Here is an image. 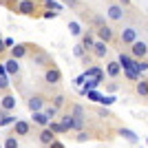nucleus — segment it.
<instances>
[{
    "instance_id": "nucleus-29",
    "label": "nucleus",
    "mask_w": 148,
    "mask_h": 148,
    "mask_svg": "<svg viewBox=\"0 0 148 148\" xmlns=\"http://www.w3.org/2000/svg\"><path fill=\"white\" fill-rule=\"evenodd\" d=\"M86 99H91V102H99V99H102V95H99L97 91H88V93H86Z\"/></svg>"
},
{
    "instance_id": "nucleus-21",
    "label": "nucleus",
    "mask_w": 148,
    "mask_h": 148,
    "mask_svg": "<svg viewBox=\"0 0 148 148\" xmlns=\"http://www.w3.org/2000/svg\"><path fill=\"white\" fill-rule=\"evenodd\" d=\"M9 124H16V117H11L9 113H0V126H9Z\"/></svg>"
},
{
    "instance_id": "nucleus-6",
    "label": "nucleus",
    "mask_w": 148,
    "mask_h": 148,
    "mask_svg": "<svg viewBox=\"0 0 148 148\" xmlns=\"http://www.w3.org/2000/svg\"><path fill=\"white\" fill-rule=\"evenodd\" d=\"M42 106H44V99L40 97V95H33V97L29 99V108L33 113H40V111H42Z\"/></svg>"
},
{
    "instance_id": "nucleus-38",
    "label": "nucleus",
    "mask_w": 148,
    "mask_h": 148,
    "mask_svg": "<svg viewBox=\"0 0 148 148\" xmlns=\"http://www.w3.org/2000/svg\"><path fill=\"white\" fill-rule=\"evenodd\" d=\"M2 42H5V47H13V40H11V38H5Z\"/></svg>"
},
{
    "instance_id": "nucleus-39",
    "label": "nucleus",
    "mask_w": 148,
    "mask_h": 148,
    "mask_svg": "<svg viewBox=\"0 0 148 148\" xmlns=\"http://www.w3.org/2000/svg\"><path fill=\"white\" fill-rule=\"evenodd\" d=\"M49 148H64V144H60V142H53Z\"/></svg>"
},
{
    "instance_id": "nucleus-40",
    "label": "nucleus",
    "mask_w": 148,
    "mask_h": 148,
    "mask_svg": "<svg viewBox=\"0 0 148 148\" xmlns=\"http://www.w3.org/2000/svg\"><path fill=\"white\" fill-rule=\"evenodd\" d=\"M7 47H5V42H2V40H0V53H2V51H5Z\"/></svg>"
},
{
    "instance_id": "nucleus-1",
    "label": "nucleus",
    "mask_w": 148,
    "mask_h": 148,
    "mask_svg": "<svg viewBox=\"0 0 148 148\" xmlns=\"http://www.w3.org/2000/svg\"><path fill=\"white\" fill-rule=\"evenodd\" d=\"M146 51H148L146 42H139V40H135V42L130 44V58H133V60H144Z\"/></svg>"
},
{
    "instance_id": "nucleus-7",
    "label": "nucleus",
    "mask_w": 148,
    "mask_h": 148,
    "mask_svg": "<svg viewBox=\"0 0 148 148\" xmlns=\"http://www.w3.org/2000/svg\"><path fill=\"white\" fill-rule=\"evenodd\" d=\"M119 66L124 69V71H126V69H133V64H135V60H133V58H130V53H119Z\"/></svg>"
},
{
    "instance_id": "nucleus-31",
    "label": "nucleus",
    "mask_w": 148,
    "mask_h": 148,
    "mask_svg": "<svg viewBox=\"0 0 148 148\" xmlns=\"http://www.w3.org/2000/svg\"><path fill=\"white\" fill-rule=\"evenodd\" d=\"M5 148H18V139H16V137H7Z\"/></svg>"
},
{
    "instance_id": "nucleus-23",
    "label": "nucleus",
    "mask_w": 148,
    "mask_h": 148,
    "mask_svg": "<svg viewBox=\"0 0 148 148\" xmlns=\"http://www.w3.org/2000/svg\"><path fill=\"white\" fill-rule=\"evenodd\" d=\"M133 69H135L137 73H144V71H148V62H146V60H135Z\"/></svg>"
},
{
    "instance_id": "nucleus-9",
    "label": "nucleus",
    "mask_w": 148,
    "mask_h": 148,
    "mask_svg": "<svg viewBox=\"0 0 148 148\" xmlns=\"http://www.w3.org/2000/svg\"><path fill=\"white\" fill-rule=\"evenodd\" d=\"M33 9H36V2H33V0H22V2H20V7H18V11L25 13V16L33 13Z\"/></svg>"
},
{
    "instance_id": "nucleus-34",
    "label": "nucleus",
    "mask_w": 148,
    "mask_h": 148,
    "mask_svg": "<svg viewBox=\"0 0 148 148\" xmlns=\"http://www.w3.org/2000/svg\"><path fill=\"white\" fill-rule=\"evenodd\" d=\"M9 86V80H7L5 75H0V88H7Z\"/></svg>"
},
{
    "instance_id": "nucleus-13",
    "label": "nucleus",
    "mask_w": 148,
    "mask_h": 148,
    "mask_svg": "<svg viewBox=\"0 0 148 148\" xmlns=\"http://www.w3.org/2000/svg\"><path fill=\"white\" fill-rule=\"evenodd\" d=\"M119 135H122L126 142H130V144H137V142H139V137H137L130 128H119Z\"/></svg>"
},
{
    "instance_id": "nucleus-19",
    "label": "nucleus",
    "mask_w": 148,
    "mask_h": 148,
    "mask_svg": "<svg viewBox=\"0 0 148 148\" xmlns=\"http://www.w3.org/2000/svg\"><path fill=\"white\" fill-rule=\"evenodd\" d=\"M62 126H64V130H71L75 126V119H73V115H62Z\"/></svg>"
},
{
    "instance_id": "nucleus-20",
    "label": "nucleus",
    "mask_w": 148,
    "mask_h": 148,
    "mask_svg": "<svg viewBox=\"0 0 148 148\" xmlns=\"http://www.w3.org/2000/svg\"><path fill=\"white\" fill-rule=\"evenodd\" d=\"M47 128H49L53 135H56V133H58V135H60V133H66V130H64V126H62L60 122H49V126H47Z\"/></svg>"
},
{
    "instance_id": "nucleus-2",
    "label": "nucleus",
    "mask_w": 148,
    "mask_h": 148,
    "mask_svg": "<svg viewBox=\"0 0 148 148\" xmlns=\"http://www.w3.org/2000/svg\"><path fill=\"white\" fill-rule=\"evenodd\" d=\"M82 75H84V80H86V77H91V80H97L99 84L104 82V71H102L99 66H88Z\"/></svg>"
},
{
    "instance_id": "nucleus-41",
    "label": "nucleus",
    "mask_w": 148,
    "mask_h": 148,
    "mask_svg": "<svg viewBox=\"0 0 148 148\" xmlns=\"http://www.w3.org/2000/svg\"><path fill=\"white\" fill-rule=\"evenodd\" d=\"M119 2H122V5H128V2H130V0H119Z\"/></svg>"
},
{
    "instance_id": "nucleus-33",
    "label": "nucleus",
    "mask_w": 148,
    "mask_h": 148,
    "mask_svg": "<svg viewBox=\"0 0 148 148\" xmlns=\"http://www.w3.org/2000/svg\"><path fill=\"white\" fill-rule=\"evenodd\" d=\"M62 104H64V97H62V95H56V97H53V106H56V108H60Z\"/></svg>"
},
{
    "instance_id": "nucleus-30",
    "label": "nucleus",
    "mask_w": 148,
    "mask_h": 148,
    "mask_svg": "<svg viewBox=\"0 0 148 148\" xmlns=\"http://www.w3.org/2000/svg\"><path fill=\"white\" fill-rule=\"evenodd\" d=\"M69 29H71V36H80V33H82V29H80V25H77V22H71V25H69Z\"/></svg>"
},
{
    "instance_id": "nucleus-5",
    "label": "nucleus",
    "mask_w": 148,
    "mask_h": 148,
    "mask_svg": "<svg viewBox=\"0 0 148 148\" xmlns=\"http://www.w3.org/2000/svg\"><path fill=\"white\" fill-rule=\"evenodd\" d=\"M106 13H108V18H111V20H122L124 9H122V5H111Z\"/></svg>"
},
{
    "instance_id": "nucleus-27",
    "label": "nucleus",
    "mask_w": 148,
    "mask_h": 148,
    "mask_svg": "<svg viewBox=\"0 0 148 148\" xmlns=\"http://www.w3.org/2000/svg\"><path fill=\"white\" fill-rule=\"evenodd\" d=\"M115 95H102V99H99V104H104V106H108V104H113V102H115Z\"/></svg>"
},
{
    "instance_id": "nucleus-24",
    "label": "nucleus",
    "mask_w": 148,
    "mask_h": 148,
    "mask_svg": "<svg viewBox=\"0 0 148 148\" xmlns=\"http://www.w3.org/2000/svg\"><path fill=\"white\" fill-rule=\"evenodd\" d=\"M137 93H139V95H144V97L148 95V82H146V80H139V82H137Z\"/></svg>"
},
{
    "instance_id": "nucleus-26",
    "label": "nucleus",
    "mask_w": 148,
    "mask_h": 148,
    "mask_svg": "<svg viewBox=\"0 0 148 148\" xmlns=\"http://www.w3.org/2000/svg\"><path fill=\"white\" fill-rule=\"evenodd\" d=\"M44 115H47V117H49L51 122H53V117L58 115V108H56V106H47V111H44Z\"/></svg>"
},
{
    "instance_id": "nucleus-14",
    "label": "nucleus",
    "mask_w": 148,
    "mask_h": 148,
    "mask_svg": "<svg viewBox=\"0 0 148 148\" xmlns=\"http://www.w3.org/2000/svg\"><path fill=\"white\" fill-rule=\"evenodd\" d=\"M106 51H108V47H106V42H102V40H97V42L93 44V53H95L97 58H104Z\"/></svg>"
},
{
    "instance_id": "nucleus-35",
    "label": "nucleus",
    "mask_w": 148,
    "mask_h": 148,
    "mask_svg": "<svg viewBox=\"0 0 148 148\" xmlns=\"http://www.w3.org/2000/svg\"><path fill=\"white\" fill-rule=\"evenodd\" d=\"M56 16H58L56 11H47V13H44V18H47V20H51V18H56Z\"/></svg>"
},
{
    "instance_id": "nucleus-43",
    "label": "nucleus",
    "mask_w": 148,
    "mask_h": 148,
    "mask_svg": "<svg viewBox=\"0 0 148 148\" xmlns=\"http://www.w3.org/2000/svg\"><path fill=\"white\" fill-rule=\"evenodd\" d=\"M0 148H2V144H0Z\"/></svg>"
},
{
    "instance_id": "nucleus-17",
    "label": "nucleus",
    "mask_w": 148,
    "mask_h": 148,
    "mask_svg": "<svg viewBox=\"0 0 148 148\" xmlns=\"http://www.w3.org/2000/svg\"><path fill=\"white\" fill-rule=\"evenodd\" d=\"M27 56V47H22V44H18V47H11V58L13 60H20V58Z\"/></svg>"
},
{
    "instance_id": "nucleus-28",
    "label": "nucleus",
    "mask_w": 148,
    "mask_h": 148,
    "mask_svg": "<svg viewBox=\"0 0 148 148\" xmlns=\"http://www.w3.org/2000/svg\"><path fill=\"white\" fill-rule=\"evenodd\" d=\"M44 5H47V9H56V13L62 9V5H58L56 0H44Z\"/></svg>"
},
{
    "instance_id": "nucleus-37",
    "label": "nucleus",
    "mask_w": 148,
    "mask_h": 148,
    "mask_svg": "<svg viewBox=\"0 0 148 148\" xmlns=\"http://www.w3.org/2000/svg\"><path fill=\"white\" fill-rule=\"evenodd\" d=\"M36 60H38V62H49V58L44 56V53H40V56H38V58H36Z\"/></svg>"
},
{
    "instance_id": "nucleus-11",
    "label": "nucleus",
    "mask_w": 148,
    "mask_h": 148,
    "mask_svg": "<svg viewBox=\"0 0 148 148\" xmlns=\"http://www.w3.org/2000/svg\"><path fill=\"white\" fill-rule=\"evenodd\" d=\"M0 106H2V111H5V113L13 111V108H16V97H13V95H7V97H2Z\"/></svg>"
},
{
    "instance_id": "nucleus-25",
    "label": "nucleus",
    "mask_w": 148,
    "mask_h": 148,
    "mask_svg": "<svg viewBox=\"0 0 148 148\" xmlns=\"http://www.w3.org/2000/svg\"><path fill=\"white\" fill-rule=\"evenodd\" d=\"M124 73H126V77H128V80H133V82H139V73H137L135 69H126Z\"/></svg>"
},
{
    "instance_id": "nucleus-42",
    "label": "nucleus",
    "mask_w": 148,
    "mask_h": 148,
    "mask_svg": "<svg viewBox=\"0 0 148 148\" xmlns=\"http://www.w3.org/2000/svg\"><path fill=\"white\" fill-rule=\"evenodd\" d=\"M64 2H69V5H73V2H75V0H64Z\"/></svg>"
},
{
    "instance_id": "nucleus-4",
    "label": "nucleus",
    "mask_w": 148,
    "mask_h": 148,
    "mask_svg": "<svg viewBox=\"0 0 148 148\" xmlns=\"http://www.w3.org/2000/svg\"><path fill=\"white\" fill-rule=\"evenodd\" d=\"M137 40V29H124L122 31V42L124 44H133Z\"/></svg>"
},
{
    "instance_id": "nucleus-22",
    "label": "nucleus",
    "mask_w": 148,
    "mask_h": 148,
    "mask_svg": "<svg viewBox=\"0 0 148 148\" xmlns=\"http://www.w3.org/2000/svg\"><path fill=\"white\" fill-rule=\"evenodd\" d=\"M93 44H95V40H93V33H86V36L82 38V47H84V49H93Z\"/></svg>"
},
{
    "instance_id": "nucleus-15",
    "label": "nucleus",
    "mask_w": 148,
    "mask_h": 148,
    "mask_svg": "<svg viewBox=\"0 0 148 148\" xmlns=\"http://www.w3.org/2000/svg\"><path fill=\"white\" fill-rule=\"evenodd\" d=\"M33 122H36L38 126H42V128H47V126H49V122H51V119L47 117V115H44L42 111H40V113H33Z\"/></svg>"
},
{
    "instance_id": "nucleus-10",
    "label": "nucleus",
    "mask_w": 148,
    "mask_h": 148,
    "mask_svg": "<svg viewBox=\"0 0 148 148\" xmlns=\"http://www.w3.org/2000/svg\"><path fill=\"white\" fill-rule=\"evenodd\" d=\"M60 71H58V69H49V71H47V73H44V80L49 82V84H58V82H60Z\"/></svg>"
},
{
    "instance_id": "nucleus-8",
    "label": "nucleus",
    "mask_w": 148,
    "mask_h": 148,
    "mask_svg": "<svg viewBox=\"0 0 148 148\" xmlns=\"http://www.w3.org/2000/svg\"><path fill=\"white\" fill-rule=\"evenodd\" d=\"M13 133H16V135H29V124L22 122V119H16V124H13Z\"/></svg>"
},
{
    "instance_id": "nucleus-32",
    "label": "nucleus",
    "mask_w": 148,
    "mask_h": 148,
    "mask_svg": "<svg viewBox=\"0 0 148 148\" xmlns=\"http://www.w3.org/2000/svg\"><path fill=\"white\" fill-rule=\"evenodd\" d=\"M84 51H86V49H84L82 44H77V47H75V49H73V53H75V56H77V58H84Z\"/></svg>"
},
{
    "instance_id": "nucleus-16",
    "label": "nucleus",
    "mask_w": 148,
    "mask_h": 148,
    "mask_svg": "<svg viewBox=\"0 0 148 148\" xmlns=\"http://www.w3.org/2000/svg\"><path fill=\"white\" fill-rule=\"evenodd\" d=\"M106 73L111 75V77H117L122 73V66H119V62H108V66H106Z\"/></svg>"
},
{
    "instance_id": "nucleus-12",
    "label": "nucleus",
    "mask_w": 148,
    "mask_h": 148,
    "mask_svg": "<svg viewBox=\"0 0 148 148\" xmlns=\"http://www.w3.org/2000/svg\"><path fill=\"white\" fill-rule=\"evenodd\" d=\"M97 36H99V40H102V42H108V40L113 38V31H111V27L102 25V27L97 29Z\"/></svg>"
},
{
    "instance_id": "nucleus-18",
    "label": "nucleus",
    "mask_w": 148,
    "mask_h": 148,
    "mask_svg": "<svg viewBox=\"0 0 148 148\" xmlns=\"http://www.w3.org/2000/svg\"><path fill=\"white\" fill-rule=\"evenodd\" d=\"M5 71H9V73H18L20 71V64H18V60H9V62H5Z\"/></svg>"
},
{
    "instance_id": "nucleus-3",
    "label": "nucleus",
    "mask_w": 148,
    "mask_h": 148,
    "mask_svg": "<svg viewBox=\"0 0 148 148\" xmlns=\"http://www.w3.org/2000/svg\"><path fill=\"white\" fill-rule=\"evenodd\" d=\"M53 142H56V135H53L49 128H42V130H40V144H44V146H51Z\"/></svg>"
},
{
    "instance_id": "nucleus-36",
    "label": "nucleus",
    "mask_w": 148,
    "mask_h": 148,
    "mask_svg": "<svg viewBox=\"0 0 148 148\" xmlns=\"http://www.w3.org/2000/svg\"><path fill=\"white\" fill-rule=\"evenodd\" d=\"M86 139H88L86 133H80V135H77V142H86Z\"/></svg>"
}]
</instances>
